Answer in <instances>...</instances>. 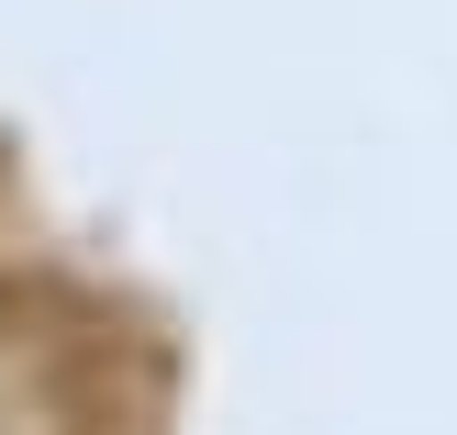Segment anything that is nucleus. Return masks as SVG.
Listing matches in <instances>:
<instances>
[{"mask_svg": "<svg viewBox=\"0 0 457 435\" xmlns=\"http://www.w3.org/2000/svg\"><path fill=\"white\" fill-rule=\"evenodd\" d=\"M0 435H45V414H34V380H22L12 335H0Z\"/></svg>", "mask_w": 457, "mask_h": 435, "instance_id": "obj_1", "label": "nucleus"}]
</instances>
